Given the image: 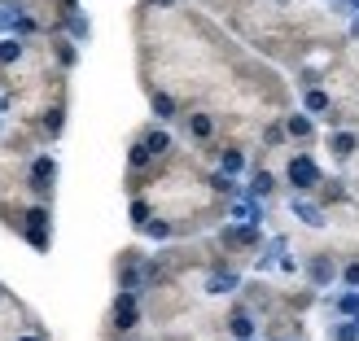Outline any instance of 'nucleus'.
Returning a JSON list of instances; mask_svg holds the SVG:
<instances>
[{"label": "nucleus", "mask_w": 359, "mask_h": 341, "mask_svg": "<svg viewBox=\"0 0 359 341\" xmlns=\"http://www.w3.org/2000/svg\"><path fill=\"white\" fill-rule=\"evenodd\" d=\"M132 31L145 97L163 92L180 110H210L224 127L290 110L294 97L276 70L250 57L184 0H140L132 9Z\"/></svg>", "instance_id": "nucleus-1"}, {"label": "nucleus", "mask_w": 359, "mask_h": 341, "mask_svg": "<svg viewBox=\"0 0 359 341\" xmlns=\"http://www.w3.org/2000/svg\"><path fill=\"white\" fill-rule=\"evenodd\" d=\"M285 179H290V188H298V193H316L320 188V167L311 162V153H290Z\"/></svg>", "instance_id": "nucleus-2"}, {"label": "nucleus", "mask_w": 359, "mask_h": 341, "mask_svg": "<svg viewBox=\"0 0 359 341\" xmlns=\"http://www.w3.org/2000/svg\"><path fill=\"white\" fill-rule=\"evenodd\" d=\"M228 328H232L237 341H250V337H255V315H250L245 307H232L228 311Z\"/></svg>", "instance_id": "nucleus-3"}, {"label": "nucleus", "mask_w": 359, "mask_h": 341, "mask_svg": "<svg viewBox=\"0 0 359 341\" xmlns=\"http://www.w3.org/2000/svg\"><path fill=\"white\" fill-rule=\"evenodd\" d=\"M285 136H290V140H311L316 127H311L307 114H285Z\"/></svg>", "instance_id": "nucleus-4"}, {"label": "nucleus", "mask_w": 359, "mask_h": 341, "mask_svg": "<svg viewBox=\"0 0 359 341\" xmlns=\"http://www.w3.org/2000/svg\"><path fill=\"white\" fill-rule=\"evenodd\" d=\"M329 149H333V158H355V149H359V136H351V132H333L329 136Z\"/></svg>", "instance_id": "nucleus-5"}, {"label": "nucleus", "mask_w": 359, "mask_h": 341, "mask_svg": "<svg viewBox=\"0 0 359 341\" xmlns=\"http://www.w3.org/2000/svg\"><path fill=\"white\" fill-rule=\"evenodd\" d=\"M255 197H272L276 193V175L272 171H255V188H250Z\"/></svg>", "instance_id": "nucleus-6"}, {"label": "nucleus", "mask_w": 359, "mask_h": 341, "mask_svg": "<svg viewBox=\"0 0 359 341\" xmlns=\"http://www.w3.org/2000/svg\"><path fill=\"white\" fill-rule=\"evenodd\" d=\"M355 337H359L355 324H333V341H355Z\"/></svg>", "instance_id": "nucleus-7"}, {"label": "nucleus", "mask_w": 359, "mask_h": 341, "mask_svg": "<svg viewBox=\"0 0 359 341\" xmlns=\"http://www.w3.org/2000/svg\"><path fill=\"white\" fill-rule=\"evenodd\" d=\"M346 280H351V284H359V263H351V267H346Z\"/></svg>", "instance_id": "nucleus-8"}]
</instances>
